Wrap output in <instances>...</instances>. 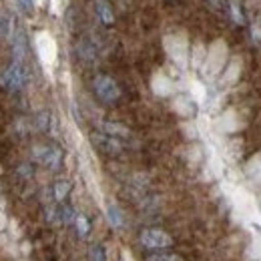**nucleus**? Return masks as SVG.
<instances>
[{"label": "nucleus", "mask_w": 261, "mask_h": 261, "mask_svg": "<svg viewBox=\"0 0 261 261\" xmlns=\"http://www.w3.org/2000/svg\"><path fill=\"white\" fill-rule=\"evenodd\" d=\"M74 227H76V231H79V235H81V237H87V235H89V231H91V223H89V219H87L85 215L76 213Z\"/></svg>", "instance_id": "obj_14"}, {"label": "nucleus", "mask_w": 261, "mask_h": 261, "mask_svg": "<svg viewBox=\"0 0 261 261\" xmlns=\"http://www.w3.org/2000/svg\"><path fill=\"white\" fill-rule=\"evenodd\" d=\"M74 219H76V211L70 205L59 207V223H63V225H74Z\"/></svg>", "instance_id": "obj_12"}, {"label": "nucleus", "mask_w": 261, "mask_h": 261, "mask_svg": "<svg viewBox=\"0 0 261 261\" xmlns=\"http://www.w3.org/2000/svg\"><path fill=\"white\" fill-rule=\"evenodd\" d=\"M18 6H20L24 12H33V10H34V0H18Z\"/></svg>", "instance_id": "obj_21"}, {"label": "nucleus", "mask_w": 261, "mask_h": 261, "mask_svg": "<svg viewBox=\"0 0 261 261\" xmlns=\"http://www.w3.org/2000/svg\"><path fill=\"white\" fill-rule=\"evenodd\" d=\"M95 10H97L98 20H100L102 24L111 27V24L115 22V14H113V10H111V6H109L107 0H95Z\"/></svg>", "instance_id": "obj_7"}, {"label": "nucleus", "mask_w": 261, "mask_h": 261, "mask_svg": "<svg viewBox=\"0 0 261 261\" xmlns=\"http://www.w3.org/2000/svg\"><path fill=\"white\" fill-rule=\"evenodd\" d=\"M100 133H105V135H109V137H115V139H129L130 137V130L125 127V125H121V123H115V121H105L102 125H100Z\"/></svg>", "instance_id": "obj_5"}, {"label": "nucleus", "mask_w": 261, "mask_h": 261, "mask_svg": "<svg viewBox=\"0 0 261 261\" xmlns=\"http://www.w3.org/2000/svg\"><path fill=\"white\" fill-rule=\"evenodd\" d=\"M63 163V151L59 147H48L46 151V157H44V167H48L50 171H57Z\"/></svg>", "instance_id": "obj_9"}, {"label": "nucleus", "mask_w": 261, "mask_h": 261, "mask_svg": "<svg viewBox=\"0 0 261 261\" xmlns=\"http://www.w3.org/2000/svg\"><path fill=\"white\" fill-rule=\"evenodd\" d=\"M89 259L91 261H107V251L102 245H93L91 253H89Z\"/></svg>", "instance_id": "obj_16"}, {"label": "nucleus", "mask_w": 261, "mask_h": 261, "mask_svg": "<svg viewBox=\"0 0 261 261\" xmlns=\"http://www.w3.org/2000/svg\"><path fill=\"white\" fill-rule=\"evenodd\" d=\"M0 85H2L6 91H10V93H18V91H22L24 85H27V68H24V65L12 61V65L2 72V76H0Z\"/></svg>", "instance_id": "obj_1"}, {"label": "nucleus", "mask_w": 261, "mask_h": 261, "mask_svg": "<svg viewBox=\"0 0 261 261\" xmlns=\"http://www.w3.org/2000/svg\"><path fill=\"white\" fill-rule=\"evenodd\" d=\"M48 125H50V115H48L46 111L38 113V117H36V129H38V130H48Z\"/></svg>", "instance_id": "obj_17"}, {"label": "nucleus", "mask_w": 261, "mask_h": 261, "mask_svg": "<svg viewBox=\"0 0 261 261\" xmlns=\"http://www.w3.org/2000/svg\"><path fill=\"white\" fill-rule=\"evenodd\" d=\"M107 219H109L111 227H115V229L125 227V215H123V211H121L117 205H109V207H107Z\"/></svg>", "instance_id": "obj_10"}, {"label": "nucleus", "mask_w": 261, "mask_h": 261, "mask_svg": "<svg viewBox=\"0 0 261 261\" xmlns=\"http://www.w3.org/2000/svg\"><path fill=\"white\" fill-rule=\"evenodd\" d=\"M147 261H183V259L177 253H155V255H149Z\"/></svg>", "instance_id": "obj_18"}, {"label": "nucleus", "mask_w": 261, "mask_h": 261, "mask_svg": "<svg viewBox=\"0 0 261 261\" xmlns=\"http://www.w3.org/2000/svg\"><path fill=\"white\" fill-rule=\"evenodd\" d=\"M0 36L10 38L12 36V20L6 14H0Z\"/></svg>", "instance_id": "obj_15"}, {"label": "nucleus", "mask_w": 261, "mask_h": 261, "mask_svg": "<svg viewBox=\"0 0 261 261\" xmlns=\"http://www.w3.org/2000/svg\"><path fill=\"white\" fill-rule=\"evenodd\" d=\"M229 14H231V18H233L235 24H243L245 22V16H243L241 2L239 0H229Z\"/></svg>", "instance_id": "obj_13"}, {"label": "nucleus", "mask_w": 261, "mask_h": 261, "mask_svg": "<svg viewBox=\"0 0 261 261\" xmlns=\"http://www.w3.org/2000/svg\"><path fill=\"white\" fill-rule=\"evenodd\" d=\"M93 89H95V95L98 97V100H102L107 105L117 102L121 97V89H119L117 81L111 79L109 74H97L93 81Z\"/></svg>", "instance_id": "obj_2"}, {"label": "nucleus", "mask_w": 261, "mask_h": 261, "mask_svg": "<svg viewBox=\"0 0 261 261\" xmlns=\"http://www.w3.org/2000/svg\"><path fill=\"white\" fill-rule=\"evenodd\" d=\"M46 151H48V147H46V145H34V147H33V157H34V161H36V163H44Z\"/></svg>", "instance_id": "obj_19"}, {"label": "nucleus", "mask_w": 261, "mask_h": 261, "mask_svg": "<svg viewBox=\"0 0 261 261\" xmlns=\"http://www.w3.org/2000/svg\"><path fill=\"white\" fill-rule=\"evenodd\" d=\"M76 53H79V57H81L83 61H87V63H93V61L97 59V48H95V44H93L91 40H87V38L79 42Z\"/></svg>", "instance_id": "obj_8"}, {"label": "nucleus", "mask_w": 261, "mask_h": 261, "mask_svg": "<svg viewBox=\"0 0 261 261\" xmlns=\"http://www.w3.org/2000/svg\"><path fill=\"white\" fill-rule=\"evenodd\" d=\"M139 241L145 249H151V251H157V249H167L173 245V237L163 231V229L157 227H147L141 231L139 235Z\"/></svg>", "instance_id": "obj_3"}, {"label": "nucleus", "mask_w": 261, "mask_h": 261, "mask_svg": "<svg viewBox=\"0 0 261 261\" xmlns=\"http://www.w3.org/2000/svg\"><path fill=\"white\" fill-rule=\"evenodd\" d=\"M211 4H213L215 8H219V6H221V0H211Z\"/></svg>", "instance_id": "obj_22"}, {"label": "nucleus", "mask_w": 261, "mask_h": 261, "mask_svg": "<svg viewBox=\"0 0 261 261\" xmlns=\"http://www.w3.org/2000/svg\"><path fill=\"white\" fill-rule=\"evenodd\" d=\"M70 181H66V179H59L55 185H53V199H55V203H63L68 193H70Z\"/></svg>", "instance_id": "obj_11"}, {"label": "nucleus", "mask_w": 261, "mask_h": 261, "mask_svg": "<svg viewBox=\"0 0 261 261\" xmlns=\"http://www.w3.org/2000/svg\"><path fill=\"white\" fill-rule=\"evenodd\" d=\"M16 175H18L20 179H31V177H33V167H31L29 163L18 165V169H16Z\"/></svg>", "instance_id": "obj_20"}, {"label": "nucleus", "mask_w": 261, "mask_h": 261, "mask_svg": "<svg viewBox=\"0 0 261 261\" xmlns=\"http://www.w3.org/2000/svg\"><path fill=\"white\" fill-rule=\"evenodd\" d=\"M12 40V57H14V63H22L24 61V55H27V44H24V34L20 31L10 36Z\"/></svg>", "instance_id": "obj_6"}, {"label": "nucleus", "mask_w": 261, "mask_h": 261, "mask_svg": "<svg viewBox=\"0 0 261 261\" xmlns=\"http://www.w3.org/2000/svg\"><path fill=\"white\" fill-rule=\"evenodd\" d=\"M91 143L97 147L100 153H105V155H121L123 149H125V145L119 139L109 137L105 133H93L91 135Z\"/></svg>", "instance_id": "obj_4"}]
</instances>
